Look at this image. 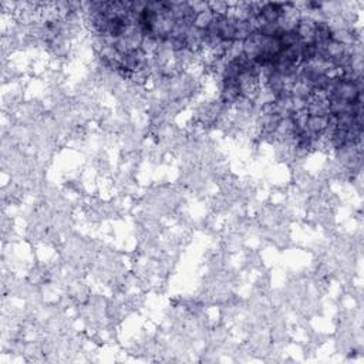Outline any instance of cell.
<instances>
[{"label":"cell","instance_id":"obj_1","mask_svg":"<svg viewBox=\"0 0 364 364\" xmlns=\"http://www.w3.org/2000/svg\"><path fill=\"white\" fill-rule=\"evenodd\" d=\"M215 19V13L209 9V10H206V12H202V13H198V15H195V19H194V27H197L199 30H204L205 32L206 29L211 26V23L214 22Z\"/></svg>","mask_w":364,"mask_h":364}]
</instances>
